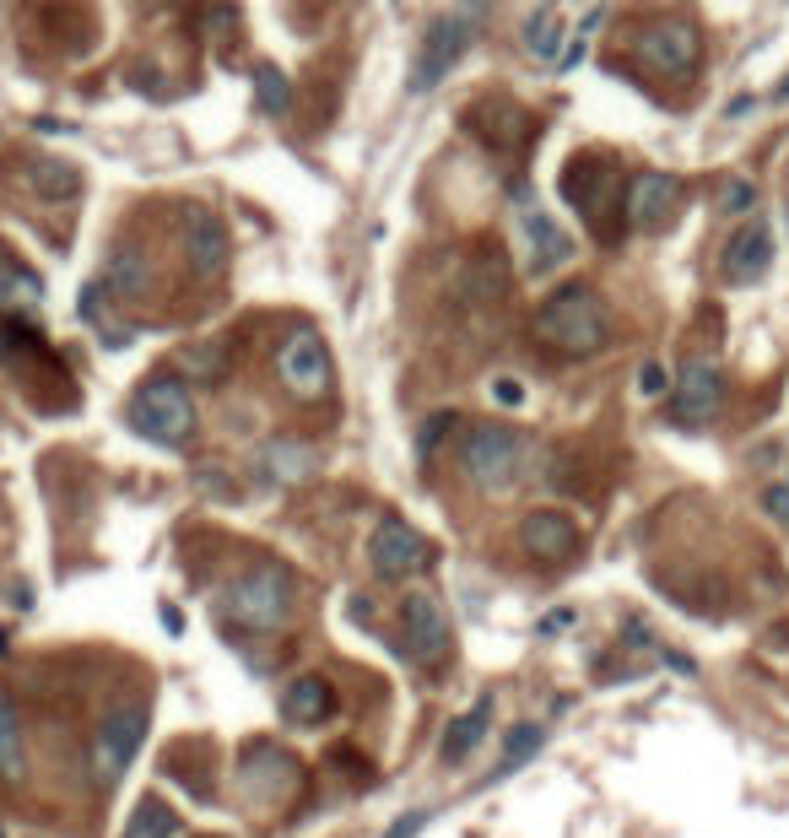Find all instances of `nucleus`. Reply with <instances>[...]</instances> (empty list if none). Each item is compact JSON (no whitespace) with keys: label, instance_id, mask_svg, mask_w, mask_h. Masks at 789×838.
Masks as SVG:
<instances>
[{"label":"nucleus","instance_id":"f257e3e1","mask_svg":"<svg viewBox=\"0 0 789 838\" xmlns=\"http://www.w3.org/2000/svg\"><path fill=\"white\" fill-rule=\"evenodd\" d=\"M536 341H546L552 352L568 357H590L611 341V309L595 287L568 282L536 309Z\"/></svg>","mask_w":789,"mask_h":838},{"label":"nucleus","instance_id":"f03ea898","mask_svg":"<svg viewBox=\"0 0 789 838\" xmlns=\"http://www.w3.org/2000/svg\"><path fill=\"white\" fill-rule=\"evenodd\" d=\"M222 617L244 633H276L292 617V574L282 563H254L222 590Z\"/></svg>","mask_w":789,"mask_h":838},{"label":"nucleus","instance_id":"7ed1b4c3","mask_svg":"<svg viewBox=\"0 0 789 838\" xmlns=\"http://www.w3.org/2000/svg\"><path fill=\"white\" fill-rule=\"evenodd\" d=\"M525 460H530L525 433L498 428V422H476V428L460 438V471L471 476L481 492H514L519 476H525Z\"/></svg>","mask_w":789,"mask_h":838},{"label":"nucleus","instance_id":"20e7f679","mask_svg":"<svg viewBox=\"0 0 789 838\" xmlns=\"http://www.w3.org/2000/svg\"><path fill=\"white\" fill-rule=\"evenodd\" d=\"M130 428L141 438H152V444H190L195 433V401L190 390H184L173 374H157L146 379L136 395H130Z\"/></svg>","mask_w":789,"mask_h":838},{"label":"nucleus","instance_id":"39448f33","mask_svg":"<svg viewBox=\"0 0 789 838\" xmlns=\"http://www.w3.org/2000/svg\"><path fill=\"white\" fill-rule=\"evenodd\" d=\"M146 725H152V703L146 698H125L103 714L98 736H92V779H98L103 790H114V784L125 779V768L136 763Z\"/></svg>","mask_w":789,"mask_h":838},{"label":"nucleus","instance_id":"423d86ee","mask_svg":"<svg viewBox=\"0 0 789 838\" xmlns=\"http://www.w3.org/2000/svg\"><path fill=\"white\" fill-rule=\"evenodd\" d=\"M563 201L579 211L600 238H611V217H617L622 201H627L622 174L606 163V157H573V163L563 168Z\"/></svg>","mask_w":789,"mask_h":838},{"label":"nucleus","instance_id":"0eeeda50","mask_svg":"<svg viewBox=\"0 0 789 838\" xmlns=\"http://www.w3.org/2000/svg\"><path fill=\"white\" fill-rule=\"evenodd\" d=\"M427 563H433V541H427L417 525H406V520H379V525H373V536H368V568H373V579L406 584L411 574H422Z\"/></svg>","mask_w":789,"mask_h":838},{"label":"nucleus","instance_id":"6e6552de","mask_svg":"<svg viewBox=\"0 0 789 838\" xmlns=\"http://www.w3.org/2000/svg\"><path fill=\"white\" fill-rule=\"evenodd\" d=\"M725 406V374L714 357H687L681 374L671 379V417L681 428H708Z\"/></svg>","mask_w":789,"mask_h":838},{"label":"nucleus","instance_id":"1a4fd4ad","mask_svg":"<svg viewBox=\"0 0 789 838\" xmlns=\"http://www.w3.org/2000/svg\"><path fill=\"white\" fill-rule=\"evenodd\" d=\"M276 374L298 401H319V395H330V347L319 330H292L282 341V352H276Z\"/></svg>","mask_w":789,"mask_h":838},{"label":"nucleus","instance_id":"9d476101","mask_svg":"<svg viewBox=\"0 0 789 838\" xmlns=\"http://www.w3.org/2000/svg\"><path fill=\"white\" fill-rule=\"evenodd\" d=\"M638 55H644L654 71H665L671 82H687L703 60V38L687 17H665V22H654V28L638 33Z\"/></svg>","mask_w":789,"mask_h":838},{"label":"nucleus","instance_id":"9b49d317","mask_svg":"<svg viewBox=\"0 0 789 838\" xmlns=\"http://www.w3.org/2000/svg\"><path fill=\"white\" fill-rule=\"evenodd\" d=\"M471 33H476V17H465V11L438 17L433 28H427V38H422V49H417V65H411V92H433L438 82H444L449 65L465 55Z\"/></svg>","mask_w":789,"mask_h":838},{"label":"nucleus","instance_id":"f8f14e48","mask_svg":"<svg viewBox=\"0 0 789 838\" xmlns=\"http://www.w3.org/2000/svg\"><path fill=\"white\" fill-rule=\"evenodd\" d=\"M400 644H406V655L417 665H438L449 660L454 649V633H449V611L433 601V595H406V606H400Z\"/></svg>","mask_w":789,"mask_h":838},{"label":"nucleus","instance_id":"ddd939ff","mask_svg":"<svg viewBox=\"0 0 789 838\" xmlns=\"http://www.w3.org/2000/svg\"><path fill=\"white\" fill-rule=\"evenodd\" d=\"M238 779H244V790L254 795V801H287V795L303 784V768H298L292 752L271 747V741H254V747L244 752Z\"/></svg>","mask_w":789,"mask_h":838},{"label":"nucleus","instance_id":"4468645a","mask_svg":"<svg viewBox=\"0 0 789 838\" xmlns=\"http://www.w3.org/2000/svg\"><path fill=\"white\" fill-rule=\"evenodd\" d=\"M519 547H525V557H536V563H568L579 552V520L563 509H530L519 520Z\"/></svg>","mask_w":789,"mask_h":838},{"label":"nucleus","instance_id":"2eb2a0df","mask_svg":"<svg viewBox=\"0 0 789 838\" xmlns=\"http://www.w3.org/2000/svg\"><path fill=\"white\" fill-rule=\"evenodd\" d=\"M768 265H773V228L768 222H746V228H735L725 255H719L725 282H757V276H768Z\"/></svg>","mask_w":789,"mask_h":838},{"label":"nucleus","instance_id":"dca6fc26","mask_svg":"<svg viewBox=\"0 0 789 838\" xmlns=\"http://www.w3.org/2000/svg\"><path fill=\"white\" fill-rule=\"evenodd\" d=\"M184 260H190V271L200 282H217L227 271V228L211 211H190V222H184Z\"/></svg>","mask_w":789,"mask_h":838},{"label":"nucleus","instance_id":"f3484780","mask_svg":"<svg viewBox=\"0 0 789 838\" xmlns=\"http://www.w3.org/2000/svg\"><path fill=\"white\" fill-rule=\"evenodd\" d=\"M676 190L681 184L671 174H638L633 179V190H627V222H633L638 233H654L665 217H671V206H676Z\"/></svg>","mask_w":789,"mask_h":838},{"label":"nucleus","instance_id":"a211bd4d","mask_svg":"<svg viewBox=\"0 0 789 838\" xmlns=\"http://www.w3.org/2000/svg\"><path fill=\"white\" fill-rule=\"evenodd\" d=\"M330 714H336V687L325 682V676H292L282 687V720L287 725H325Z\"/></svg>","mask_w":789,"mask_h":838},{"label":"nucleus","instance_id":"6ab92c4d","mask_svg":"<svg viewBox=\"0 0 789 838\" xmlns=\"http://www.w3.org/2000/svg\"><path fill=\"white\" fill-rule=\"evenodd\" d=\"M254 465H260L265 482L292 487V482H309L314 465H319V455H314V444H298V438H271V444L254 455Z\"/></svg>","mask_w":789,"mask_h":838},{"label":"nucleus","instance_id":"aec40b11","mask_svg":"<svg viewBox=\"0 0 789 838\" xmlns=\"http://www.w3.org/2000/svg\"><path fill=\"white\" fill-rule=\"evenodd\" d=\"M525 244H530V276H552L557 265L573 255V238L557 228L546 211H525Z\"/></svg>","mask_w":789,"mask_h":838},{"label":"nucleus","instance_id":"412c9836","mask_svg":"<svg viewBox=\"0 0 789 838\" xmlns=\"http://www.w3.org/2000/svg\"><path fill=\"white\" fill-rule=\"evenodd\" d=\"M492 736V693L487 698H476L465 714H454L449 730H444V763H465L481 741Z\"/></svg>","mask_w":789,"mask_h":838},{"label":"nucleus","instance_id":"4be33fe9","mask_svg":"<svg viewBox=\"0 0 789 838\" xmlns=\"http://www.w3.org/2000/svg\"><path fill=\"white\" fill-rule=\"evenodd\" d=\"M38 303H44V282L33 276V265H22L6 244H0V309L28 314Z\"/></svg>","mask_w":789,"mask_h":838},{"label":"nucleus","instance_id":"5701e85b","mask_svg":"<svg viewBox=\"0 0 789 838\" xmlns=\"http://www.w3.org/2000/svg\"><path fill=\"white\" fill-rule=\"evenodd\" d=\"M28 184H33V195H44V201H76V195H82V174H76L71 163H60V157H33Z\"/></svg>","mask_w":789,"mask_h":838},{"label":"nucleus","instance_id":"b1692460","mask_svg":"<svg viewBox=\"0 0 789 838\" xmlns=\"http://www.w3.org/2000/svg\"><path fill=\"white\" fill-rule=\"evenodd\" d=\"M98 282H103L109 298H141V292H146V260H141V249H130V244L114 249Z\"/></svg>","mask_w":789,"mask_h":838},{"label":"nucleus","instance_id":"393cba45","mask_svg":"<svg viewBox=\"0 0 789 838\" xmlns=\"http://www.w3.org/2000/svg\"><path fill=\"white\" fill-rule=\"evenodd\" d=\"M28 774V747H22V720H17V703L0 693V779L22 784Z\"/></svg>","mask_w":789,"mask_h":838},{"label":"nucleus","instance_id":"a878e982","mask_svg":"<svg viewBox=\"0 0 789 838\" xmlns=\"http://www.w3.org/2000/svg\"><path fill=\"white\" fill-rule=\"evenodd\" d=\"M173 833H179V811H173L163 795H141L119 838H173Z\"/></svg>","mask_w":789,"mask_h":838},{"label":"nucleus","instance_id":"bb28decb","mask_svg":"<svg viewBox=\"0 0 789 838\" xmlns=\"http://www.w3.org/2000/svg\"><path fill=\"white\" fill-rule=\"evenodd\" d=\"M541 741H546V730H541V725H530V720L508 730V741H503V757H498V779H503V774H514L519 763H530V757L541 752Z\"/></svg>","mask_w":789,"mask_h":838},{"label":"nucleus","instance_id":"cd10ccee","mask_svg":"<svg viewBox=\"0 0 789 838\" xmlns=\"http://www.w3.org/2000/svg\"><path fill=\"white\" fill-rule=\"evenodd\" d=\"M254 103H260L265 114H287L292 109V82L276 65H254Z\"/></svg>","mask_w":789,"mask_h":838},{"label":"nucleus","instance_id":"c85d7f7f","mask_svg":"<svg viewBox=\"0 0 789 838\" xmlns=\"http://www.w3.org/2000/svg\"><path fill=\"white\" fill-rule=\"evenodd\" d=\"M557 33H563V17H557V11H536V17L525 22V44L536 49V60L557 55Z\"/></svg>","mask_w":789,"mask_h":838},{"label":"nucleus","instance_id":"c756f323","mask_svg":"<svg viewBox=\"0 0 789 838\" xmlns=\"http://www.w3.org/2000/svg\"><path fill=\"white\" fill-rule=\"evenodd\" d=\"M454 422H460V417H454V411H433V417L422 422V433H417V455H422V460L433 455L438 444H444V433L454 428Z\"/></svg>","mask_w":789,"mask_h":838},{"label":"nucleus","instance_id":"7c9ffc66","mask_svg":"<svg viewBox=\"0 0 789 838\" xmlns=\"http://www.w3.org/2000/svg\"><path fill=\"white\" fill-rule=\"evenodd\" d=\"M179 363H184V374H190V379H217L222 374V352L217 347H190Z\"/></svg>","mask_w":789,"mask_h":838},{"label":"nucleus","instance_id":"2f4dec72","mask_svg":"<svg viewBox=\"0 0 789 838\" xmlns=\"http://www.w3.org/2000/svg\"><path fill=\"white\" fill-rule=\"evenodd\" d=\"M746 206H757V184H746V179H730L725 184V195H719V211H746Z\"/></svg>","mask_w":789,"mask_h":838},{"label":"nucleus","instance_id":"473e14b6","mask_svg":"<svg viewBox=\"0 0 789 838\" xmlns=\"http://www.w3.org/2000/svg\"><path fill=\"white\" fill-rule=\"evenodd\" d=\"M762 509H768L779 525H789V482H768V487H762Z\"/></svg>","mask_w":789,"mask_h":838},{"label":"nucleus","instance_id":"72a5a7b5","mask_svg":"<svg viewBox=\"0 0 789 838\" xmlns=\"http://www.w3.org/2000/svg\"><path fill=\"white\" fill-rule=\"evenodd\" d=\"M492 401L508 406V411H514V406H525V384H519L514 374H498V379H492Z\"/></svg>","mask_w":789,"mask_h":838},{"label":"nucleus","instance_id":"f704fd0d","mask_svg":"<svg viewBox=\"0 0 789 838\" xmlns=\"http://www.w3.org/2000/svg\"><path fill=\"white\" fill-rule=\"evenodd\" d=\"M638 390H644V395H665V390H671L665 363H644V368H638Z\"/></svg>","mask_w":789,"mask_h":838},{"label":"nucleus","instance_id":"c9c22d12","mask_svg":"<svg viewBox=\"0 0 789 838\" xmlns=\"http://www.w3.org/2000/svg\"><path fill=\"white\" fill-rule=\"evenodd\" d=\"M422 822H427V811H406V817H400L384 838H417V833H422Z\"/></svg>","mask_w":789,"mask_h":838},{"label":"nucleus","instance_id":"e433bc0d","mask_svg":"<svg viewBox=\"0 0 789 838\" xmlns=\"http://www.w3.org/2000/svg\"><path fill=\"white\" fill-rule=\"evenodd\" d=\"M584 55H590V38H584V33H579V38H573V44L563 49V60H557V71H563V76H568V71H573V65H579Z\"/></svg>","mask_w":789,"mask_h":838},{"label":"nucleus","instance_id":"4c0bfd02","mask_svg":"<svg viewBox=\"0 0 789 838\" xmlns=\"http://www.w3.org/2000/svg\"><path fill=\"white\" fill-rule=\"evenodd\" d=\"M568 622H573V611L563 606V611H552V617L541 622V633H557V628H568Z\"/></svg>","mask_w":789,"mask_h":838},{"label":"nucleus","instance_id":"58836bf2","mask_svg":"<svg viewBox=\"0 0 789 838\" xmlns=\"http://www.w3.org/2000/svg\"><path fill=\"white\" fill-rule=\"evenodd\" d=\"M773 103H789V76H784L779 87H773Z\"/></svg>","mask_w":789,"mask_h":838},{"label":"nucleus","instance_id":"ea45409f","mask_svg":"<svg viewBox=\"0 0 789 838\" xmlns=\"http://www.w3.org/2000/svg\"><path fill=\"white\" fill-rule=\"evenodd\" d=\"M0 357H6V336H0Z\"/></svg>","mask_w":789,"mask_h":838}]
</instances>
